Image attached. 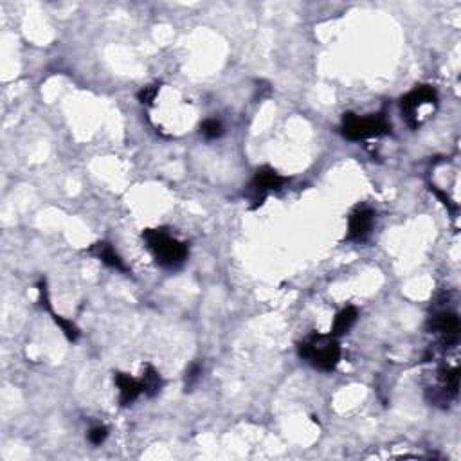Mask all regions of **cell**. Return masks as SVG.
Listing matches in <instances>:
<instances>
[{"label": "cell", "mask_w": 461, "mask_h": 461, "mask_svg": "<svg viewBox=\"0 0 461 461\" xmlns=\"http://www.w3.org/2000/svg\"><path fill=\"white\" fill-rule=\"evenodd\" d=\"M139 382H141L142 393H144L146 397H155V394L162 389V377L150 364H146L144 366V371H142V377Z\"/></svg>", "instance_id": "cell-12"}, {"label": "cell", "mask_w": 461, "mask_h": 461, "mask_svg": "<svg viewBox=\"0 0 461 461\" xmlns=\"http://www.w3.org/2000/svg\"><path fill=\"white\" fill-rule=\"evenodd\" d=\"M287 182V178L281 177L276 170H272L268 166L261 168L256 171L254 178L249 184L247 197L254 202V207L263 204V200L267 198V195L271 191H278L283 188V184Z\"/></svg>", "instance_id": "cell-5"}, {"label": "cell", "mask_w": 461, "mask_h": 461, "mask_svg": "<svg viewBox=\"0 0 461 461\" xmlns=\"http://www.w3.org/2000/svg\"><path fill=\"white\" fill-rule=\"evenodd\" d=\"M146 247L154 254L155 261L164 268H177L188 260L190 249L188 244L170 237L162 229H146L142 233Z\"/></svg>", "instance_id": "cell-1"}, {"label": "cell", "mask_w": 461, "mask_h": 461, "mask_svg": "<svg viewBox=\"0 0 461 461\" xmlns=\"http://www.w3.org/2000/svg\"><path fill=\"white\" fill-rule=\"evenodd\" d=\"M438 105V94L431 85H420L409 94H406L400 101V110L404 119L413 130L420 128L427 115L423 114L426 108H434Z\"/></svg>", "instance_id": "cell-4"}, {"label": "cell", "mask_w": 461, "mask_h": 461, "mask_svg": "<svg viewBox=\"0 0 461 461\" xmlns=\"http://www.w3.org/2000/svg\"><path fill=\"white\" fill-rule=\"evenodd\" d=\"M89 253L94 254V256L98 258V260H101L107 267L115 268V271L121 272H128L127 265L123 263V260L119 258V254L115 253L114 247H112L110 244H107V241H98V244H94L89 249Z\"/></svg>", "instance_id": "cell-10"}, {"label": "cell", "mask_w": 461, "mask_h": 461, "mask_svg": "<svg viewBox=\"0 0 461 461\" xmlns=\"http://www.w3.org/2000/svg\"><path fill=\"white\" fill-rule=\"evenodd\" d=\"M300 357L321 371H331L341 360V346L334 335H310L300 344Z\"/></svg>", "instance_id": "cell-2"}, {"label": "cell", "mask_w": 461, "mask_h": 461, "mask_svg": "<svg viewBox=\"0 0 461 461\" xmlns=\"http://www.w3.org/2000/svg\"><path fill=\"white\" fill-rule=\"evenodd\" d=\"M38 288H40V300H42V307H45L49 312H51L52 319H55V323L58 324L59 328H62V331L65 334V337H67V339L71 341V343H76V341H78V337H79L78 326H76V324L72 323V321L64 319V317L58 316V314H55V312H52L51 303H49V292H47V287H45V281H42Z\"/></svg>", "instance_id": "cell-9"}, {"label": "cell", "mask_w": 461, "mask_h": 461, "mask_svg": "<svg viewBox=\"0 0 461 461\" xmlns=\"http://www.w3.org/2000/svg\"><path fill=\"white\" fill-rule=\"evenodd\" d=\"M159 87L157 85H150V87H144L137 94V99L142 103V105H154L155 98H157Z\"/></svg>", "instance_id": "cell-14"}, {"label": "cell", "mask_w": 461, "mask_h": 461, "mask_svg": "<svg viewBox=\"0 0 461 461\" xmlns=\"http://www.w3.org/2000/svg\"><path fill=\"white\" fill-rule=\"evenodd\" d=\"M202 373V368L198 366V364H193V366L188 370V373H186V387H191L195 382L198 380V377H200Z\"/></svg>", "instance_id": "cell-16"}, {"label": "cell", "mask_w": 461, "mask_h": 461, "mask_svg": "<svg viewBox=\"0 0 461 461\" xmlns=\"http://www.w3.org/2000/svg\"><path fill=\"white\" fill-rule=\"evenodd\" d=\"M375 222V211L371 207H357L350 215L348 222V240L350 241H364L368 234L371 233Z\"/></svg>", "instance_id": "cell-6"}, {"label": "cell", "mask_w": 461, "mask_h": 461, "mask_svg": "<svg viewBox=\"0 0 461 461\" xmlns=\"http://www.w3.org/2000/svg\"><path fill=\"white\" fill-rule=\"evenodd\" d=\"M200 130L205 139H218L224 135V125L218 119H207V121L202 123Z\"/></svg>", "instance_id": "cell-13"}, {"label": "cell", "mask_w": 461, "mask_h": 461, "mask_svg": "<svg viewBox=\"0 0 461 461\" xmlns=\"http://www.w3.org/2000/svg\"><path fill=\"white\" fill-rule=\"evenodd\" d=\"M357 317H359V312L355 307H346L344 310H341L337 314L334 321V326H331V335L334 337H341V335L348 334L351 330L355 323H357Z\"/></svg>", "instance_id": "cell-11"}, {"label": "cell", "mask_w": 461, "mask_h": 461, "mask_svg": "<svg viewBox=\"0 0 461 461\" xmlns=\"http://www.w3.org/2000/svg\"><path fill=\"white\" fill-rule=\"evenodd\" d=\"M431 326L436 334H440L443 337V343H453L456 344L457 334H460V317L454 312H440L431 321Z\"/></svg>", "instance_id": "cell-7"}, {"label": "cell", "mask_w": 461, "mask_h": 461, "mask_svg": "<svg viewBox=\"0 0 461 461\" xmlns=\"http://www.w3.org/2000/svg\"><path fill=\"white\" fill-rule=\"evenodd\" d=\"M341 130H343L344 137L350 139V141H364V139L389 134L391 125L384 114L360 118V115L348 112L343 115Z\"/></svg>", "instance_id": "cell-3"}, {"label": "cell", "mask_w": 461, "mask_h": 461, "mask_svg": "<svg viewBox=\"0 0 461 461\" xmlns=\"http://www.w3.org/2000/svg\"><path fill=\"white\" fill-rule=\"evenodd\" d=\"M108 436V429L107 427H94V429H91V433H89V442L92 443V445H101L105 440H107Z\"/></svg>", "instance_id": "cell-15"}, {"label": "cell", "mask_w": 461, "mask_h": 461, "mask_svg": "<svg viewBox=\"0 0 461 461\" xmlns=\"http://www.w3.org/2000/svg\"><path fill=\"white\" fill-rule=\"evenodd\" d=\"M115 386L119 389V402L123 407L130 406L139 398V394H142V386L139 380H135L134 377L127 373H115L114 377Z\"/></svg>", "instance_id": "cell-8"}]
</instances>
